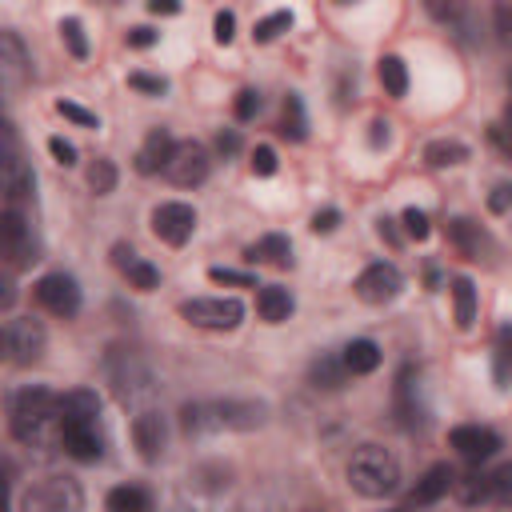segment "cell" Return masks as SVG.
Here are the masks:
<instances>
[{"label":"cell","mask_w":512,"mask_h":512,"mask_svg":"<svg viewBox=\"0 0 512 512\" xmlns=\"http://www.w3.org/2000/svg\"><path fill=\"white\" fill-rule=\"evenodd\" d=\"M48 336H44V324L32 320V316H20V320H8L0 328V352L12 360V364H32L40 360Z\"/></svg>","instance_id":"9"},{"label":"cell","mask_w":512,"mask_h":512,"mask_svg":"<svg viewBox=\"0 0 512 512\" xmlns=\"http://www.w3.org/2000/svg\"><path fill=\"white\" fill-rule=\"evenodd\" d=\"M56 112H60L64 120H72V124H80V128H100V120H96V112H88V108H80V104H72V100H56Z\"/></svg>","instance_id":"39"},{"label":"cell","mask_w":512,"mask_h":512,"mask_svg":"<svg viewBox=\"0 0 512 512\" xmlns=\"http://www.w3.org/2000/svg\"><path fill=\"white\" fill-rule=\"evenodd\" d=\"M152 232H156L164 244L180 248V244L196 232V208L184 204V200H164V204H156V208H152Z\"/></svg>","instance_id":"13"},{"label":"cell","mask_w":512,"mask_h":512,"mask_svg":"<svg viewBox=\"0 0 512 512\" xmlns=\"http://www.w3.org/2000/svg\"><path fill=\"white\" fill-rule=\"evenodd\" d=\"M60 444L72 460L80 464H92L104 456V432H100V420H68L60 424Z\"/></svg>","instance_id":"16"},{"label":"cell","mask_w":512,"mask_h":512,"mask_svg":"<svg viewBox=\"0 0 512 512\" xmlns=\"http://www.w3.org/2000/svg\"><path fill=\"white\" fill-rule=\"evenodd\" d=\"M212 36H216V44H232V36H236V16H232V12H216Z\"/></svg>","instance_id":"43"},{"label":"cell","mask_w":512,"mask_h":512,"mask_svg":"<svg viewBox=\"0 0 512 512\" xmlns=\"http://www.w3.org/2000/svg\"><path fill=\"white\" fill-rule=\"evenodd\" d=\"M88 188H92L96 196H108V192L116 188V164H112L108 156H96V160L88 164Z\"/></svg>","instance_id":"34"},{"label":"cell","mask_w":512,"mask_h":512,"mask_svg":"<svg viewBox=\"0 0 512 512\" xmlns=\"http://www.w3.org/2000/svg\"><path fill=\"white\" fill-rule=\"evenodd\" d=\"M128 88L148 92V96H164L168 92V80L164 76H152V72H128Z\"/></svg>","instance_id":"38"},{"label":"cell","mask_w":512,"mask_h":512,"mask_svg":"<svg viewBox=\"0 0 512 512\" xmlns=\"http://www.w3.org/2000/svg\"><path fill=\"white\" fill-rule=\"evenodd\" d=\"M428 16L440 20V24H456L464 16V0H424Z\"/></svg>","instance_id":"36"},{"label":"cell","mask_w":512,"mask_h":512,"mask_svg":"<svg viewBox=\"0 0 512 512\" xmlns=\"http://www.w3.org/2000/svg\"><path fill=\"white\" fill-rule=\"evenodd\" d=\"M104 504H108L112 512H148V508H152V496H148L144 488H136V484H120V488L108 492Z\"/></svg>","instance_id":"29"},{"label":"cell","mask_w":512,"mask_h":512,"mask_svg":"<svg viewBox=\"0 0 512 512\" xmlns=\"http://www.w3.org/2000/svg\"><path fill=\"white\" fill-rule=\"evenodd\" d=\"M452 488H456L460 504H480V500H492V472L468 468L464 476H452Z\"/></svg>","instance_id":"27"},{"label":"cell","mask_w":512,"mask_h":512,"mask_svg":"<svg viewBox=\"0 0 512 512\" xmlns=\"http://www.w3.org/2000/svg\"><path fill=\"white\" fill-rule=\"evenodd\" d=\"M348 484H352L360 496H372V500L392 496L396 484H400V464H396V456H392L388 448H380V444H360V448L352 452V460H348Z\"/></svg>","instance_id":"3"},{"label":"cell","mask_w":512,"mask_h":512,"mask_svg":"<svg viewBox=\"0 0 512 512\" xmlns=\"http://www.w3.org/2000/svg\"><path fill=\"white\" fill-rule=\"evenodd\" d=\"M32 80V60L12 28H0V92H20Z\"/></svg>","instance_id":"12"},{"label":"cell","mask_w":512,"mask_h":512,"mask_svg":"<svg viewBox=\"0 0 512 512\" xmlns=\"http://www.w3.org/2000/svg\"><path fill=\"white\" fill-rule=\"evenodd\" d=\"M340 364H344L352 376L376 372V368H380V348H376V340H352V344H344Z\"/></svg>","instance_id":"26"},{"label":"cell","mask_w":512,"mask_h":512,"mask_svg":"<svg viewBox=\"0 0 512 512\" xmlns=\"http://www.w3.org/2000/svg\"><path fill=\"white\" fill-rule=\"evenodd\" d=\"M16 300V292H12V280H8V272L0 268V308H8Z\"/></svg>","instance_id":"53"},{"label":"cell","mask_w":512,"mask_h":512,"mask_svg":"<svg viewBox=\"0 0 512 512\" xmlns=\"http://www.w3.org/2000/svg\"><path fill=\"white\" fill-rule=\"evenodd\" d=\"M280 136L288 140H304L308 136V116H304V100L296 92L284 96V120H280Z\"/></svg>","instance_id":"30"},{"label":"cell","mask_w":512,"mask_h":512,"mask_svg":"<svg viewBox=\"0 0 512 512\" xmlns=\"http://www.w3.org/2000/svg\"><path fill=\"white\" fill-rule=\"evenodd\" d=\"M340 4H352V0H340Z\"/></svg>","instance_id":"56"},{"label":"cell","mask_w":512,"mask_h":512,"mask_svg":"<svg viewBox=\"0 0 512 512\" xmlns=\"http://www.w3.org/2000/svg\"><path fill=\"white\" fill-rule=\"evenodd\" d=\"M496 28H500V36H508V8L500 4V12H496Z\"/></svg>","instance_id":"55"},{"label":"cell","mask_w":512,"mask_h":512,"mask_svg":"<svg viewBox=\"0 0 512 512\" xmlns=\"http://www.w3.org/2000/svg\"><path fill=\"white\" fill-rule=\"evenodd\" d=\"M292 308H296V304H292V292L280 288V284H264V288L256 292V312H260V320H268V324L288 320Z\"/></svg>","instance_id":"24"},{"label":"cell","mask_w":512,"mask_h":512,"mask_svg":"<svg viewBox=\"0 0 512 512\" xmlns=\"http://www.w3.org/2000/svg\"><path fill=\"white\" fill-rule=\"evenodd\" d=\"M180 316L208 332H232L244 320V304L236 296H192L180 304Z\"/></svg>","instance_id":"6"},{"label":"cell","mask_w":512,"mask_h":512,"mask_svg":"<svg viewBox=\"0 0 512 512\" xmlns=\"http://www.w3.org/2000/svg\"><path fill=\"white\" fill-rule=\"evenodd\" d=\"M424 160H428L432 168H452V164H464V160H468V148H464L460 140H432V144L424 148Z\"/></svg>","instance_id":"31"},{"label":"cell","mask_w":512,"mask_h":512,"mask_svg":"<svg viewBox=\"0 0 512 512\" xmlns=\"http://www.w3.org/2000/svg\"><path fill=\"white\" fill-rule=\"evenodd\" d=\"M0 188L8 192V200H24L32 192L28 152L12 120H0Z\"/></svg>","instance_id":"5"},{"label":"cell","mask_w":512,"mask_h":512,"mask_svg":"<svg viewBox=\"0 0 512 512\" xmlns=\"http://www.w3.org/2000/svg\"><path fill=\"white\" fill-rule=\"evenodd\" d=\"M8 492H12V464L0 460V512L8 508Z\"/></svg>","instance_id":"51"},{"label":"cell","mask_w":512,"mask_h":512,"mask_svg":"<svg viewBox=\"0 0 512 512\" xmlns=\"http://www.w3.org/2000/svg\"><path fill=\"white\" fill-rule=\"evenodd\" d=\"M208 280L212 284H232V288H256V276L252 272H236V268H208Z\"/></svg>","instance_id":"37"},{"label":"cell","mask_w":512,"mask_h":512,"mask_svg":"<svg viewBox=\"0 0 512 512\" xmlns=\"http://www.w3.org/2000/svg\"><path fill=\"white\" fill-rule=\"evenodd\" d=\"M380 236H384V240H388V244H400V232H396V224H392V220H388V216H384V220H380Z\"/></svg>","instance_id":"54"},{"label":"cell","mask_w":512,"mask_h":512,"mask_svg":"<svg viewBox=\"0 0 512 512\" xmlns=\"http://www.w3.org/2000/svg\"><path fill=\"white\" fill-rule=\"evenodd\" d=\"M252 172H256V176H272V172H276V152H272L268 144H260V148L252 152Z\"/></svg>","instance_id":"44"},{"label":"cell","mask_w":512,"mask_h":512,"mask_svg":"<svg viewBox=\"0 0 512 512\" xmlns=\"http://www.w3.org/2000/svg\"><path fill=\"white\" fill-rule=\"evenodd\" d=\"M380 84H384L388 96H404L408 92V68H404L400 56H384L380 60Z\"/></svg>","instance_id":"32"},{"label":"cell","mask_w":512,"mask_h":512,"mask_svg":"<svg viewBox=\"0 0 512 512\" xmlns=\"http://www.w3.org/2000/svg\"><path fill=\"white\" fill-rule=\"evenodd\" d=\"M148 12H156V16H176V12H180V0H148Z\"/></svg>","instance_id":"52"},{"label":"cell","mask_w":512,"mask_h":512,"mask_svg":"<svg viewBox=\"0 0 512 512\" xmlns=\"http://www.w3.org/2000/svg\"><path fill=\"white\" fill-rule=\"evenodd\" d=\"M448 444H452L464 460H472V464L492 460V456L504 448L500 432H496V428H488V424H456V428L448 432Z\"/></svg>","instance_id":"15"},{"label":"cell","mask_w":512,"mask_h":512,"mask_svg":"<svg viewBox=\"0 0 512 512\" xmlns=\"http://www.w3.org/2000/svg\"><path fill=\"white\" fill-rule=\"evenodd\" d=\"M32 296H36V304L44 308V312H52V316H76L80 312V284L68 276V272H48V276H40L36 280V288H32Z\"/></svg>","instance_id":"11"},{"label":"cell","mask_w":512,"mask_h":512,"mask_svg":"<svg viewBox=\"0 0 512 512\" xmlns=\"http://www.w3.org/2000/svg\"><path fill=\"white\" fill-rule=\"evenodd\" d=\"M48 152L56 156V164H64V168H72L76 164V144L72 140H64V136H48Z\"/></svg>","instance_id":"42"},{"label":"cell","mask_w":512,"mask_h":512,"mask_svg":"<svg viewBox=\"0 0 512 512\" xmlns=\"http://www.w3.org/2000/svg\"><path fill=\"white\" fill-rule=\"evenodd\" d=\"M8 424H12V436L24 444V448H56L60 444V408H56V392L32 384V388H20L8 404Z\"/></svg>","instance_id":"1"},{"label":"cell","mask_w":512,"mask_h":512,"mask_svg":"<svg viewBox=\"0 0 512 512\" xmlns=\"http://www.w3.org/2000/svg\"><path fill=\"white\" fill-rule=\"evenodd\" d=\"M172 136H168V128H152L148 136H144V144H140V152H136V172L140 176H152V172H160L164 168V160H168V152H172Z\"/></svg>","instance_id":"20"},{"label":"cell","mask_w":512,"mask_h":512,"mask_svg":"<svg viewBox=\"0 0 512 512\" xmlns=\"http://www.w3.org/2000/svg\"><path fill=\"white\" fill-rule=\"evenodd\" d=\"M208 168H212V160H208V148H204V144H196V140H176L160 172H164L172 184L192 188V184H204V180H208Z\"/></svg>","instance_id":"10"},{"label":"cell","mask_w":512,"mask_h":512,"mask_svg":"<svg viewBox=\"0 0 512 512\" xmlns=\"http://www.w3.org/2000/svg\"><path fill=\"white\" fill-rule=\"evenodd\" d=\"M452 476H456V472H452L448 464H432V468L416 480V488L408 492V504H420V508H424V504H436V500L452 488Z\"/></svg>","instance_id":"23"},{"label":"cell","mask_w":512,"mask_h":512,"mask_svg":"<svg viewBox=\"0 0 512 512\" xmlns=\"http://www.w3.org/2000/svg\"><path fill=\"white\" fill-rule=\"evenodd\" d=\"M264 424V404L256 400H208V404H184L180 408V428L184 436H204V432H248Z\"/></svg>","instance_id":"2"},{"label":"cell","mask_w":512,"mask_h":512,"mask_svg":"<svg viewBox=\"0 0 512 512\" xmlns=\"http://www.w3.org/2000/svg\"><path fill=\"white\" fill-rule=\"evenodd\" d=\"M216 148H220L224 156H236V152H240V132H236V128H224V132L216 136Z\"/></svg>","instance_id":"48"},{"label":"cell","mask_w":512,"mask_h":512,"mask_svg":"<svg viewBox=\"0 0 512 512\" xmlns=\"http://www.w3.org/2000/svg\"><path fill=\"white\" fill-rule=\"evenodd\" d=\"M128 48H152L156 40H160V32L156 28H148V24H140V28H128Z\"/></svg>","instance_id":"45"},{"label":"cell","mask_w":512,"mask_h":512,"mask_svg":"<svg viewBox=\"0 0 512 512\" xmlns=\"http://www.w3.org/2000/svg\"><path fill=\"white\" fill-rule=\"evenodd\" d=\"M256 112H260V92H256V88H244V92H236L232 116H236V120H252Z\"/></svg>","instance_id":"41"},{"label":"cell","mask_w":512,"mask_h":512,"mask_svg":"<svg viewBox=\"0 0 512 512\" xmlns=\"http://www.w3.org/2000/svg\"><path fill=\"white\" fill-rule=\"evenodd\" d=\"M112 264L120 268V276L132 284V288H140V292H152L156 284H160V272H156V264H148V260H140L128 244H116L112 248Z\"/></svg>","instance_id":"18"},{"label":"cell","mask_w":512,"mask_h":512,"mask_svg":"<svg viewBox=\"0 0 512 512\" xmlns=\"http://www.w3.org/2000/svg\"><path fill=\"white\" fill-rule=\"evenodd\" d=\"M336 224H340V212L336 208H324V212L312 216V232H332Z\"/></svg>","instance_id":"49"},{"label":"cell","mask_w":512,"mask_h":512,"mask_svg":"<svg viewBox=\"0 0 512 512\" xmlns=\"http://www.w3.org/2000/svg\"><path fill=\"white\" fill-rule=\"evenodd\" d=\"M496 384L500 388L508 384V332H500V340H496Z\"/></svg>","instance_id":"46"},{"label":"cell","mask_w":512,"mask_h":512,"mask_svg":"<svg viewBox=\"0 0 512 512\" xmlns=\"http://www.w3.org/2000/svg\"><path fill=\"white\" fill-rule=\"evenodd\" d=\"M132 444H136V452H140L144 464H156L164 456V448H168V424H164V416L152 412V408L136 412V420H132Z\"/></svg>","instance_id":"17"},{"label":"cell","mask_w":512,"mask_h":512,"mask_svg":"<svg viewBox=\"0 0 512 512\" xmlns=\"http://www.w3.org/2000/svg\"><path fill=\"white\" fill-rule=\"evenodd\" d=\"M368 144L372 148H384L388 144V120H372L368 124Z\"/></svg>","instance_id":"50"},{"label":"cell","mask_w":512,"mask_h":512,"mask_svg":"<svg viewBox=\"0 0 512 512\" xmlns=\"http://www.w3.org/2000/svg\"><path fill=\"white\" fill-rule=\"evenodd\" d=\"M448 240H452V244L460 248V256H468V260H480V256L492 252V236H488L480 224H472L468 216L448 220Z\"/></svg>","instance_id":"19"},{"label":"cell","mask_w":512,"mask_h":512,"mask_svg":"<svg viewBox=\"0 0 512 512\" xmlns=\"http://www.w3.org/2000/svg\"><path fill=\"white\" fill-rule=\"evenodd\" d=\"M404 232L412 236V240H428V232H432V224H428V212H420V208H404Z\"/></svg>","instance_id":"40"},{"label":"cell","mask_w":512,"mask_h":512,"mask_svg":"<svg viewBox=\"0 0 512 512\" xmlns=\"http://www.w3.org/2000/svg\"><path fill=\"white\" fill-rule=\"evenodd\" d=\"M56 408H60V424H68V420H100V396L92 388H72L64 396H56Z\"/></svg>","instance_id":"22"},{"label":"cell","mask_w":512,"mask_h":512,"mask_svg":"<svg viewBox=\"0 0 512 512\" xmlns=\"http://www.w3.org/2000/svg\"><path fill=\"white\" fill-rule=\"evenodd\" d=\"M508 200H512V188H508V184H496L492 196H488V208H492L496 216H504V212H508Z\"/></svg>","instance_id":"47"},{"label":"cell","mask_w":512,"mask_h":512,"mask_svg":"<svg viewBox=\"0 0 512 512\" xmlns=\"http://www.w3.org/2000/svg\"><path fill=\"white\" fill-rule=\"evenodd\" d=\"M356 296L364 300V304H388V300H396L400 296V288H404V276H400V268L396 264H388V260H376V264H368L360 276H356Z\"/></svg>","instance_id":"14"},{"label":"cell","mask_w":512,"mask_h":512,"mask_svg":"<svg viewBox=\"0 0 512 512\" xmlns=\"http://www.w3.org/2000/svg\"><path fill=\"white\" fill-rule=\"evenodd\" d=\"M104 376H108V384H112L120 404H136V400L152 396V372L132 348H108Z\"/></svg>","instance_id":"4"},{"label":"cell","mask_w":512,"mask_h":512,"mask_svg":"<svg viewBox=\"0 0 512 512\" xmlns=\"http://www.w3.org/2000/svg\"><path fill=\"white\" fill-rule=\"evenodd\" d=\"M292 28V12L288 8H280V12H272V16H264V20H256V28H252V40L256 44H272L280 32H288Z\"/></svg>","instance_id":"33"},{"label":"cell","mask_w":512,"mask_h":512,"mask_svg":"<svg viewBox=\"0 0 512 512\" xmlns=\"http://www.w3.org/2000/svg\"><path fill=\"white\" fill-rule=\"evenodd\" d=\"M60 40L68 44V52H72L76 60L88 56V36H84V24H80L76 16H64V20H60Z\"/></svg>","instance_id":"35"},{"label":"cell","mask_w":512,"mask_h":512,"mask_svg":"<svg viewBox=\"0 0 512 512\" xmlns=\"http://www.w3.org/2000/svg\"><path fill=\"white\" fill-rule=\"evenodd\" d=\"M448 296H452V312H456V328H472L476 324V288L468 276H452L448 284Z\"/></svg>","instance_id":"25"},{"label":"cell","mask_w":512,"mask_h":512,"mask_svg":"<svg viewBox=\"0 0 512 512\" xmlns=\"http://www.w3.org/2000/svg\"><path fill=\"white\" fill-rule=\"evenodd\" d=\"M36 260V244H32V232L24 224V216L16 208L0 212V268L4 272H20Z\"/></svg>","instance_id":"8"},{"label":"cell","mask_w":512,"mask_h":512,"mask_svg":"<svg viewBox=\"0 0 512 512\" xmlns=\"http://www.w3.org/2000/svg\"><path fill=\"white\" fill-rule=\"evenodd\" d=\"M244 260H252V264H272V268H288V264H292V244H288V236L268 232V236H260L256 244L244 248Z\"/></svg>","instance_id":"21"},{"label":"cell","mask_w":512,"mask_h":512,"mask_svg":"<svg viewBox=\"0 0 512 512\" xmlns=\"http://www.w3.org/2000/svg\"><path fill=\"white\" fill-rule=\"evenodd\" d=\"M308 380L316 388H340L348 380V368L340 364V356H316L312 368H308Z\"/></svg>","instance_id":"28"},{"label":"cell","mask_w":512,"mask_h":512,"mask_svg":"<svg viewBox=\"0 0 512 512\" xmlns=\"http://www.w3.org/2000/svg\"><path fill=\"white\" fill-rule=\"evenodd\" d=\"M20 508H24V512H80V508H84V492L76 488V480L52 476V480L32 484V488L20 496Z\"/></svg>","instance_id":"7"}]
</instances>
